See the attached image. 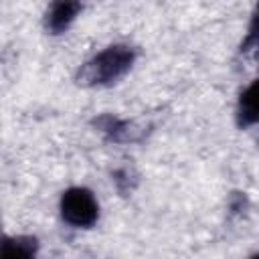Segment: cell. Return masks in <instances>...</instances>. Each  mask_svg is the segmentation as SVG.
<instances>
[{
  "instance_id": "obj_1",
  "label": "cell",
  "mask_w": 259,
  "mask_h": 259,
  "mask_svg": "<svg viewBox=\"0 0 259 259\" xmlns=\"http://www.w3.org/2000/svg\"><path fill=\"white\" fill-rule=\"evenodd\" d=\"M134 49L125 45H111L89 59L77 73V83L83 87L111 85L121 79L134 65Z\"/></svg>"
},
{
  "instance_id": "obj_2",
  "label": "cell",
  "mask_w": 259,
  "mask_h": 259,
  "mask_svg": "<svg viewBox=\"0 0 259 259\" xmlns=\"http://www.w3.org/2000/svg\"><path fill=\"white\" fill-rule=\"evenodd\" d=\"M61 217L65 219V223L79 229L93 227L99 217V206L91 190L83 186H73L65 190L61 196Z\"/></svg>"
},
{
  "instance_id": "obj_3",
  "label": "cell",
  "mask_w": 259,
  "mask_h": 259,
  "mask_svg": "<svg viewBox=\"0 0 259 259\" xmlns=\"http://www.w3.org/2000/svg\"><path fill=\"white\" fill-rule=\"evenodd\" d=\"M95 127L107 136V140L111 142H138L146 136V130L136 125L134 121H125V119H117L113 115H101L95 119Z\"/></svg>"
},
{
  "instance_id": "obj_4",
  "label": "cell",
  "mask_w": 259,
  "mask_h": 259,
  "mask_svg": "<svg viewBox=\"0 0 259 259\" xmlns=\"http://www.w3.org/2000/svg\"><path fill=\"white\" fill-rule=\"evenodd\" d=\"M79 10H81L79 2H55V4H51V8L47 10V16H45L47 30H51L53 34L67 30L69 24L79 14Z\"/></svg>"
},
{
  "instance_id": "obj_5",
  "label": "cell",
  "mask_w": 259,
  "mask_h": 259,
  "mask_svg": "<svg viewBox=\"0 0 259 259\" xmlns=\"http://www.w3.org/2000/svg\"><path fill=\"white\" fill-rule=\"evenodd\" d=\"M255 121H259V79L243 91L239 101V123L251 125Z\"/></svg>"
},
{
  "instance_id": "obj_6",
  "label": "cell",
  "mask_w": 259,
  "mask_h": 259,
  "mask_svg": "<svg viewBox=\"0 0 259 259\" xmlns=\"http://www.w3.org/2000/svg\"><path fill=\"white\" fill-rule=\"evenodd\" d=\"M36 241L32 237L6 239L2 245V259H34Z\"/></svg>"
},
{
  "instance_id": "obj_7",
  "label": "cell",
  "mask_w": 259,
  "mask_h": 259,
  "mask_svg": "<svg viewBox=\"0 0 259 259\" xmlns=\"http://www.w3.org/2000/svg\"><path fill=\"white\" fill-rule=\"evenodd\" d=\"M241 53L245 57H257L259 55V6L255 8V14L249 24V32L241 45Z\"/></svg>"
},
{
  "instance_id": "obj_8",
  "label": "cell",
  "mask_w": 259,
  "mask_h": 259,
  "mask_svg": "<svg viewBox=\"0 0 259 259\" xmlns=\"http://www.w3.org/2000/svg\"><path fill=\"white\" fill-rule=\"evenodd\" d=\"M113 182H115V186H117L119 192H130L134 188V182L136 180L132 178V172L127 168H123V170H117L113 174Z\"/></svg>"
},
{
  "instance_id": "obj_9",
  "label": "cell",
  "mask_w": 259,
  "mask_h": 259,
  "mask_svg": "<svg viewBox=\"0 0 259 259\" xmlns=\"http://www.w3.org/2000/svg\"><path fill=\"white\" fill-rule=\"evenodd\" d=\"M251 259H259V253H257V255H253V257H251Z\"/></svg>"
}]
</instances>
